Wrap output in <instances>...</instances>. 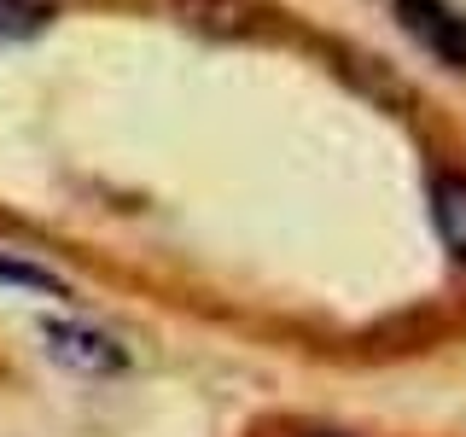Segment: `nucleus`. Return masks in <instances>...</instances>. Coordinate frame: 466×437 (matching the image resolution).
<instances>
[{
	"label": "nucleus",
	"instance_id": "1",
	"mask_svg": "<svg viewBox=\"0 0 466 437\" xmlns=\"http://www.w3.org/2000/svg\"><path fill=\"white\" fill-rule=\"evenodd\" d=\"M397 18L437 65L466 70V12H455L449 0H397Z\"/></svg>",
	"mask_w": 466,
	"mask_h": 437
},
{
	"label": "nucleus",
	"instance_id": "2",
	"mask_svg": "<svg viewBox=\"0 0 466 437\" xmlns=\"http://www.w3.org/2000/svg\"><path fill=\"white\" fill-rule=\"evenodd\" d=\"M41 344H47L53 361H65V368H76V373H123V361H128L111 332L76 327V320H47V327H41Z\"/></svg>",
	"mask_w": 466,
	"mask_h": 437
},
{
	"label": "nucleus",
	"instance_id": "3",
	"mask_svg": "<svg viewBox=\"0 0 466 437\" xmlns=\"http://www.w3.org/2000/svg\"><path fill=\"white\" fill-rule=\"evenodd\" d=\"M431 216H437L443 245L466 262V175H437V187H431Z\"/></svg>",
	"mask_w": 466,
	"mask_h": 437
},
{
	"label": "nucleus",
	"instance_id": "4",
	"mask_svg": "<svg viewBox=\"0 0 466 437\" xmlns=\"http://www.w3.org/2000/svg\"><path fill=\"white\" fill-rule=\"evenodd\" d=\"M53 18L47 0H0V41H24Z\"/></svg>",
	"mask_w": 466,
	"mask_h": 437
},
{
	"label": "nucleus",
	"instance_id": "5",
	"mask_svg": "<svg viewBox=\"0 0 466 437\" xmlns=\"http://www.w3.org/2000/svg\"><path fill=\"white\" fill-rule=\"evenodd\" d=\"M0 280H6V286H24V291H47V298H70V286L58 280V274L29 269V262H18V257H0Z\"/></svg>",
	"mask_w": 466,
	"mask_h": 437
}]
</instances>
